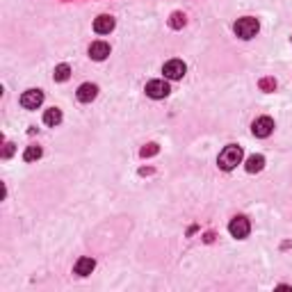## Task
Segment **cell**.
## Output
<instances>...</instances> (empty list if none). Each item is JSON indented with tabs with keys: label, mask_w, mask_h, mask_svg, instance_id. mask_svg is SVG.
I'll return each instance as SVG.
<instances>
[{
	"label": "cell",
	"mask_w": 292,
	"mask_h": 292,
	"mask_svg": "<svg viewBox=\"0 0 292 292\" xmlns=\"http://www.w3.org/2000/svg\"><path fill=\"white\" fill-rule=\"evenodd\" d=\"M240 162H242V146H238V144H228V146H226V149L219 153V158H217L219 169H224V171H230V169H235Z\"/></svg>",
	"instance_id": "cell-1"
},
{
	"label": "cell",
	"mask_w": 292,
	"mask_h": 292,
	"mask_svg": "<svg viewBox=\"0 0 292 292\" xmlns=\"http://www.w3.org/2000/svg\"><path fill=\"white\" fill-rule=\"evenodd\" d=\"M228 230H230V235H233V238L244 240L249 235V230H251V224H249L247 217H235V219H230Z\"/></svg>",
	"instance_id": "cell-6"
},
{
	"label": "cell",
	"mask_w": 292,
	"mask_h": 292,
	"mask_svg": "<svg viewBox=\"0 0 292 292\" xmlns=\"http://www.w3.org/2000/svg\"><path fill=\"white\" fill-rule=\"evenodd\" d=\"M169 82H164V80H151L149 84H146V94H149L151 98H164L169 96Z\"/></svg>",
	"instance_id": "cell-7"
},
{
	"label": "cell",
	"mask_w": 292,
	"mask_h": 292,
	"mask_svg": "<svg viewBox=\"0 0 292 292\" xmlns=\"http://www.w3.org/2000/svg\"><path fill=\"white\" fill-rule=\"evenodd\" d=\"M107 55H110V46H107L105 41H94V44L89 46V57L96 60V62H103Z\"/></svg>",
	"instance_id": "cell-9"
},
{
	"label": "cell",
	"mask_w": 292,
	"mask_h": 292,
	"mask_svg": "<svg viewBox=\"0 0 292 292\" xmlns=\"http://www.w3.org/2000/svg\"><path fill=\"white\" fill-rule=\"evenodd\" d=\"M112 30H114V18H112L110 14H101V16L94 21V32H96V35H110Z\"/></svg>",
	"instance_id": "cell-8"
},
{
	"label": "cell",
	"mask_w": 292,
	"mask_h": 292,
	"mask_svg": "<svg viewBox=\"0 0 292 292\" xmlns=\"http://www.w3.org/2000/svg\"><path fill=\"white\" fill-rule=\"evenodd\" d=\"M14 153V144H5V151H3V158H9Z\"/></svg>",
	"instance_id": "cell-17"
},
{
	"label": "cell",
	"mask_w": 292,
	"mask_h": 292,
	"mask_svg": "<svg viewBox=\"0 0 292 292\" xmlns=\"http://www.w3.org/2000/svg\"><path fill=\"white\" fill-rule=\"evenodd\" d=\"M44 124L50 126V128H55V126L62 124V110H57V107H50V110L44 112Z\"/></svg>",
	"instance_id": "cell-12"
},
{
	"label": "cell",
	"mask_w": 292,
	"mask_h": 292,
	"mask_svg": "<svg viewBox=\"0 0 292 292\" xmlns=\"http://www.w3.org/2000/svg\"><path fill=\"white\" fill-rule=\"evenodd\" d=\"M96 94H98L96 84L84 82V84H80V87H78V101L80 103H92L94 98H96Z\"/></svg>",
	"instance_id": "cell-10"
},
{
	"label": "cell",
	"mask_w": 292,
	"mask_h": 292,
	"mask_svg": "<svg viewBox=\"0 0 292 292\" xmlns=\"http://www.w3.org/2000/svg\"><path fill=\"white\" fill-rule=\"evenodd\" d=\"M262 167H265V158L262 155H251V158H247V164H244V169L249 173H258Z\"/></svg>",
	"instance_id": "cell-13"
},
{
	"label": "cell",
	"mask_w": 292,
	"mask_h": 292,
	"mask_svg": "<svg viewBox=\"0 0 292 292\" xmlns=\"http://www.w3.org/2000/svg\"><path fill=\"white\" fill-rule=\"evenodd\" d=\"M41 103H44V92H41V89H27V92H23L21 105L25 107V110H37Z\"/></svg>",
	"instance_id": "cell-5"
},
{
	"label": "cell",
	"mask_w": 292,
	"mask_h": 292,
	"mask_svg": "<svg viewBox=\"0 0 292 292\" xmlns=\"http://www.w3.org/2000/svg\"><path fill=\"white\" fill-rule=\"evenodd\" d=\"M94 267H96V260H94V258H80V260L75 262V274L89 276L94 272Z\"/></svg>",
	"instance_id": "cell-11"
},
{
	"label": "cell",
	"mask_w": 292,
	"mask_h": 292,
	"mask_svg": "<svg viewBox=\"0 0 292 292\" xmlns=\"http://www.w3.org/2000/svg\"><path fill=\"white\" fill-rule=\"evenodd\" d=\"M39 158H41L39 146H27L25 153H23V160H25V162H35V160H39Z\"/></svg>",
	"instance_id": "cell-15"
},
{
	"label": "cell",
	"mask_w": 292,
	"mask_h": 292,
	"mask_svg": "<svg viewBox=\"0 0 292 292\" xmlns=\"http://www.w3.org/2000/svg\"><path fill=\"white\" fill-rule=\"evenodd\" d=\"M276 87V82H272V80H265L262 82V89H274Z\"/></svg>",
	"instance_id": "cell-18"
},
{
	"label": "cell",
	"mask_w": 292,
	"mask_h": 292,
	"mask_svg": "<svg viewBox=\"0 0 292 292\" xmlns=\"http://www.w3.org/2000/svg\"><path fill=\"white\" fill-rule=\"evenodd\" d=\"M183 23H185V14L176 12V14H173V16H171V25H173V27H181Z\"/></svg>",
	"instance_id": "cell-16"
},
{
	"label": "cell",
	"mask_w": 292,
	"mask_h": 292,
	"mask_svg": "<svg viewBox=\"0 0 292 292\" xmlns=\"http://www.w3.org/2000/svg\"><path fill=\"white\" fill-rule=\"evenodd\" d=\"M185 71H187V67H185L183 60H169V62L162 67L164 78H169V80H181L183 75H185Z\"/></svg>",
	"instance_id": "cell-3"
},
{
	"label": "cell",
	"mask_w": 292,
	"mask_h": 292,
	"mask_svg": "<svg viewBox=\"0 0 292 292\" xmlns=\"http://www.w3.org/2000/svg\"><path fill=\"white\" fill-rule=\"evenodd\" d=\"M69 75H71V69H69V64H60V67H55L53 78L57 80V82H67Z\"/></svg>",
	"instance_id": "cell-14"
},
{
	"label": "cell",
	"mask_w": 292,
	"mask_h": 292,
	"mask_svg": "<svg viewBox=\"0 0 292 292\" xmlns=\"http://www.w3.org/2000/svg\"><path fill=\"white\" fill-rule=\"evenodd\" d=\"M233 30L240 39H253V37L258 35V30H260V23H258V18H253V16H244V18H238Z\"/></svg>",
	"instance_id": "cell-2"
},
{
	"label": "cell",
	"mask_w": 292,
	"mask_h": 292,
	"mask_svg": "<svg viewBox=\"0 0 292 292\" xmlns=\"http://www.w3.org/2000/svg\"><path fill=\"white\" fill-rule=\"evenodd\" d=\"M251 130H253V135H256V137H260V139L270 137V135L274 133V119H270V116H260V119L253 121Z\"/></svg>",
	"instance_id": "cell-4"
}]
</instances>
